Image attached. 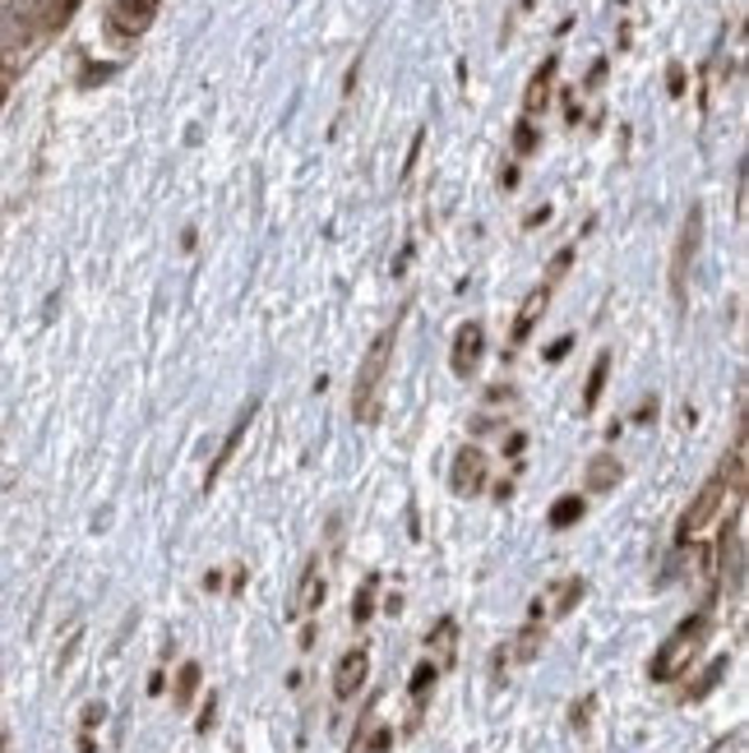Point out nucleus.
<instances>
[{
  "label": "nucleus",
  "mask_w": 749,
  "mask_h": 753,
  "mask_svg": "<svg viewBox=\"0 0 749 753\" xmlns=\"http://www.w3.org/2000/svg\"><path fill=\"white\" fill-rule=\"evenodd\" d=\"M393 342H398V324H389V329L366 348V356H361L357 389H352V412H357V421H374V417H380V389H385V374H389Z\"/></svg>",
  "instance_id": "f257e3e1"
},
{
  "label": "nucleus",
  "mask_w": 749,
  "mask_h": 753,
  "mask_svg": "<svg viewBox=\"0 0 749 753\" xmlns=\"http://www.w3.org/2000/svg\"><path fill=\"white\" fill-rule=\"evenodd\" d=\"M708 643V615H694V619H684L680 629L658 647V656H652V666H648V675L658 679V684H667V679H675L684 666L699 656V647Z\"/></svg>",
  "instance_id": "f03ea898"
},
{
  "label": "nucleus",
  "mask_w": 749,
  "mask_h": 753,
  "mask_svg": "<svg viewBox=\"0 0 749 753\" xmlns=\"http://www.w3.org/2000/svg\"><path fill=\"white\" fill-rule=\"evenodd\" d=\"M736 499H740V490H731L722 477H712L703 490H699V499H694V505H690V514H684L680 518V531H675V546H690L694 537H699V531L708 527V522H717V518H722L727 514V505H736Z\"/></svg>",
  "instance_id": "7ed1b4c3"
},
{
  "label": "nucleus",
  "mask_w": 749,
  "mask_h": 753,
  "mask_svg": "<svg viewBox=\"0 0 749 753\" xmlns=\"http://www.w3.org/2000/svg\"><path fill=\"white\" fill-rule=\"evenodd\" d=\"M717 569H722V587L740 596L745 587V514L740 509H731L722 537H717Z\"/></svg>",
  "instance_id": "20e7f679"
},
{
  "label": "nucleus",
  "mask_w": 749,
  "mask_h": 753,
  "mask_svg": "<svg viewBox=\"0 0 749 753\" xmlns=\"http://www.w3.org/2000/svg\"><path fill=\"white\" fill-rule=\"evenodd\" d=\"M324 606V564L320 555H310L296 574V587H292V602H288V619H305Z\"/></svg>",
  "instance_id": "39448f33"
},
{
  "label": "nucleus",
  "mask_w": 749,
  "mask_h": 753,
  "mask_svg": "<svg viewBox=\"0 0 749 753\" xmlns=\"http://www.w3.org/2000/svg\"><path fill=\"white\" fill-rule=\"evenodd\" d=\"M33 47V28H28L19 14L0 10V70H14L19 60Z\"/></svg>",
  "instance_id": "423d86ee"
},
{
  "label": "nucleus",
  "mask_w": 749,
  "mask_h": 753,
  "mask_svg": "<svg viewBox=\"0 0 749 753\" xmlns=\"http://www.w3.org/2000/svg\"><path fill=\"white\" fill-rule=\"evenodd\" d=\"M366 675H370V652H366V647L342 652V662H338V671H333V694H338L342 703L357 698L361 684H366Z\"/></svg>",
  "instance_id": "0eeeda50"
},
{
  "label": "nucleus",
  "mask_w": 749,
  "mask_h": 753,
  "mask_svg": "<svg viewBox=\"0 0 749 753\" xmlns=\"http://www.w3.org/2000/svg\"><path fill=\"white\" fill-rule=\"evenodd\" d=\"M481 352H486V329L473 320L454 333V374H473L481 365Z\"/></svg>",
  "instance_id": "6e6552de"
},
{
  "label": "nucleus",
  "mask_w": 749,
  "mask_h": 753,
  "mask_svg": "<svg viewBox=\"0 0 749 753\" xmlns=\"http://www.w3.org/2000/svg\"><path fill=\"white\" fill-rule=\"evenodd\" d=\"M449 481H454L458 495H481V486H486V458H481V449H458Z\"/></svg>",
  "instance_id": "1a4fd4ad"
},
{
  "label": "nucleus",
  "mask_w": 749,
  "mask_h": 753,
  "mask_svg": "<svg viewBox=\"0 0 749 753\" xmlns=\"http://www.w3.org/2000/svg\"><path fill=\"white\" fill-rule=\"evenodd\" d=\"M426 662H435V671H445V666H454V652H458V619L454 615H445L435 629L426 634Z\"/></svg>",
  "instance_id": "9d476101"
},
{
  "label": "nucleus",
  "mask_w": 749,
  "mask_h": 753,
  "mask_svg": "<svg viewBox=\"0 0 749 753\" xmlns=\"http://www.w3.org/2000/svg\"><path fill=\"white\" fill-rule=\"evenodd\" d=\"M153 14H158V0H116L111 6V23L120 28V33H144V28L153 23Z\"/></svg>",
  "instance_id": "9b49d317"
},
{
  "label": "nucleus",
  "mask_w": 749,
  "mask_h": 753,
  "mask_svg": "<svg viewBox=\"0 0 749 753\" xmlns=\"http://www.w3.org/2000/svg\"><path fill=\"white\" fill-rule=\"evenodd\" d=\"M250 417H255V402H250V407H245V412L236 417V426H232V434H227V444H223V449H217V458H213V467H208V481H204L208 490L217 486V477H223V467L232 462V453H236V444H241V434H245V426H250Z\"/></svg>",
  "instance_id": "f8f14e48"
},
{
  "label": "nucleus",
  "mask_w": 749,
  "mask_h": 753,
  "mask_svg": "<svg viewBox=\"0 0 749 753\" xmlns=\"http://www.w3.org/2000/svg\"><path fill=\"white\" fill-rule=\"evenodd\" d=\"M546 296H551V292H546V287H537L533 296H527V301H523V310H518V324H514V342H523L527 333H533V329H537V320H542V310H546Z\"/></svg>",
  "instance_id": "ddd939ff"
},
{
  "label": "nucleus",
  "mask_w": 749,
  "mask_h": 753,
  "mask_svg": "<svg viewBox=\"0 0 749 753\" xmlns=\"http://www.w3.org/2000/svg\"><path fill=\"white\" fill-rule=\"evenodd\" d=\"M389 749H393V731L389 726H374V721H366L357 744H352V753H389Z\"/></svg>",
  "instance_id": "4468645a"
},
{
  "label": "nucleus",
  "mask_w": 749,
  "mask_h": 753,
  "mask_svg": "<svg viewBox=\"0 0 749 753\" xmlns=\"http://www.w3.org/2000/svg\"><path fill=\"white\" fill-rule=\"evenodd\" d=\"M200 684H204L200 662H185V666H181V675H176V707H191V703H195V694H200Z\"/></svg>",
  "instance_id": "2eb2a0df"
},
{
  "label": "nucleus",
  "mask_w": 749,
  "mask_h": 753,
  "mask_svg": "<svg viewBox=\"0 0 749 753\" xmlns=\"http://www.w3.org/2000/svg\"><path fill=\"white\" fill-rule=\"evenodd\" d=\"M606 374H611V352H602L597 365H592V374H587V389H583V407H587V412L602 402V393H606Z\"/></svg>",
  "instance_id": "dca6fc26"
},
{
  "label": "nucleus",
  "mask_w": 749,
  "mask_h": 753,
  "mask_svg": "<svg viewBox=\"0 0 749 753\" xmlns=\"http://www.w3.org/2000/svg\"><path fill=\"white\" fill-rule=\"evenodd\" d=\"M620 481V462L611 458V453H597L592 458V467H587V486L592 490H611Z\"/></svg>",
  "instance_id": "f3484780"
},
{
  "label": "nucleus",
  "mask_w": 749,
  "mask_h": 753,
  "mask_svg": "<svg viewBox=\"0 0 749 753\" xmlns=\"http://www.w3.org/2000/svg\"><path fill=\"white\" fill-rule=\"evenodd\" d=\"M583 509H587V505H583V495H560V499H555V509H551V527H555V531L574 527V522L583 518Z\"/></svg>",
  "instance_id": "a211bd4d"
},
{
  "label": "nucleus",
  "mask_w": 749,
  "mask_h": 753,
  "mask_svg": "<svg viewBox=\"0 0 749 753\" xmlns=\"http://www.w3.org/2000/svg\"><path fill=\"white\" fill-rule=\"evenodd\" d=\"M727 671H731V662H727V656H722V662H712V666H708V671H703V675L694 679V688H690V698H694V703H699V698H708V694H712V688H717V684H722V675H727Z\"/></svg>",
  "instance_id": "6ab92c4d"
},
{
  "label": "nucleus",
  "mask_w": 749,
  "mask_h": 753,
  "mask_svg": "<svg viewBox=\"0 0 749 753\" xmlns=\"http://www.w3.org/2000/svg\"><path fill=\"white\" fill-rule=\"evenodd\" d=\"M555 591H560V596H555V615H570V610L583 602V578H565Z\"/></svg>",
  "instance_id": "aec40b11"
},
{
  "label": "nucleus",
  "mask_w": 749,
  "mask_h": 753,
  "mask_svg": "<svg viewBox=\"0 0 749 753\" xmlns=\"http://www.w3.org/2000/svg\"><path fill=\"white\" fill-rule=\"evenodd\" d=\"M435 675H440V671H435V662H421L417 671H412V679H408V694L421 703L426 694H430V688H435Z\"/></svg>",
  "instance_id": "412c9836"
},
{
  "label": "nucleus",
  "mask_w": 749,
  "mask_h": 753,
  "mask_svg": "<svg viewBox=\"0 0 749 753\" xmlns=\"http://www.w3.org/2000/svg\"><path fill=\"white\" fill-rule=\"evenodd\" d=\"M551 75H555V60H546V66H542V75L533 79V88H527V111L546 107V88H551Z\"/></svg>",
  "instance_id": "4be33fe9"
},
{
  "label": "nucleus",
  "mask_w": 749,
  "mask_h": 753,
  "mask_svg": "<svg viewBox=\"0 0 749 753\" xmlns=\"http://www.w3.org/2000/svg\"><path fill=\"white\" fill-rule=\"evenodd\" d=\"M537 647H542V624L533 619V624H527V629L518 634V647H514V656H518V662H533V656H537Z\"/></svg>",
  "instance_id": "5701e85b"
},
{
  "label": "nucleus",
  "mask_w": 749,
  "mask_h": 753,
  "mask_svg": "<svg viewBox=\"0 0 749 753\" xmlns=\"http://www.w3.org/2000/svg\"><path fill=\"white\" fill-rule=\"evenodd\" d=\"M370 615H374V578L352 596V624H370Z\"/></svg>",
  "instance_id": "b1692460"
},
{
  "label": "nucleus",
  "mask_w": 749,
  "mask_h": 753,
  "mask_svg": "<svg viewBox=\"0 0 749 753\" xmlns=\"http://www.w3.org/2000/svg\"><path fill=\"white\" fill-rule=\"evenodd\" d=\"M574 264V250H560V255L551 260V268H546V282H560V277H565V268Z\"/></svg>",
  "instance_id": "393cba45"
},
{
  "label": "nucleus",
  "mask_w": 749,
  "mask_h": 753,
  "mask_svg": "<svg viewBox=\"0 0 749 753\" xmlns=\"http://www.w3.org/2000/svg\"><path fill=\"white\" fill-rule=\"evenodd\" d=\"M514 144H518V153H533V148H537V130L523 120V125H518V139H514Z\"/></svg>",
  "instance_id": "a878e982"
},
{
  "label": "nucleus",
  "mask_w": 749,
  "mask_h": 753,
  "mask_svg": "<svg viewBox=\"0 0 749 753\" xmlns=\"http://www.w3.org/2000/svg\"><path fill=\"white\" fill-rule=\"evenodd\" d=\"M592 707H597V698H583V703H574V726H578V731H587Z\"/></svg>",
  "instance_id": "bb28decb"
},
{
  "label": "nucleus",
  "mask_w": 749,
  "mask_h": 753,
  "mask_svg": "<svg viewBox=\"0 0 749 753\" xmlns=\"http://www.w3.org/2000/svg\"><path fill=\"white\" fill-rule=\"evenodd\" d=\"M213 716H217V694H208V703H204V712H200V735H208V726H213Z\"/></svg>",
  "instance_id": "cd10ccee"
},
{
  "label": "nucleus",
  "mask_w": 749,
  "mask_h": 753,
  "mask_svg": "<svg viewBox=\"0 0 749 753\" xmlns=\"http://www.w3.org/2000/svg\"><path fill=\"white\" fill-rule=\"evenodd\" d=\"M103 716H107V707H103V703H88V707H84V731H93Z\"/></svg>",
  "instance_id": "c85d7f7f"
},
{
  "label": "nucleus",
  "mask_w": 749,
  "mask_h": 753,
  "mask_svg": "<svg viewBox=\"0 0 749 753\" xmlns=\"http://www.w3.org/2000/svg\"><path fill=\"white\" fill-rule=\"evenodd\" d=\"M565 352H570V338H560V342H555V348L546 352V361H560V356H565Z\"/></svg>",
  "instance_id": "c756f323"
}]
</instances>
